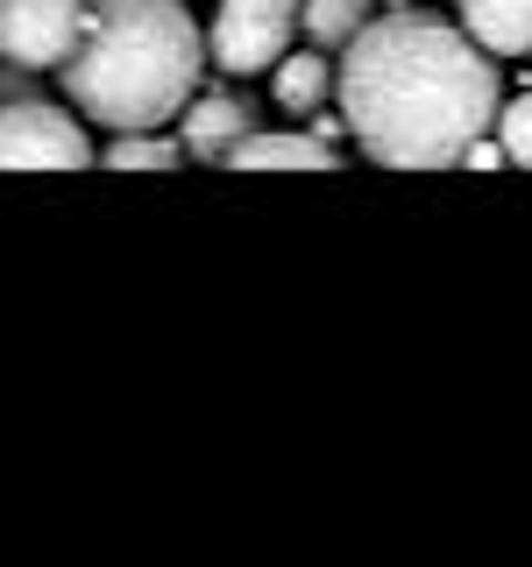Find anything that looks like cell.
Here are the masks:
<instances>
[{"label":"cell","mask_w":532,"mask_h":567,"mask_svg":"<svg viewBox=\"0 0 532 567\" xmlns=\"http://www.w3.org/2000/svg\"><path fill=\"white\" fill-rule=\"evenodd\" d=\"M383 8H412V0H383Z\"/></svg>","instance_id":"cell-16"},{"label":"cell","mask_w":532,"mask_h":567,"mask_svg":"<svg viewBox=\"0 0 532 567\" xmlns=\"http://www.w3.org/2000/svg\"><path fill=\"white\" fill-rule=\"evenodd\" d=\"M383 0H298V29H306V43L319 50H348L355 35L377 22Z\"/></svg>","instance_id":"cell-10"},{"label":"cell","mask_w":532,"mask_h":567,"mask_svg":"<svg viewBox=\"0 0 532 567\" xmlns=\"http://www.w3.org/2000/svg\"><path fill=\"white\" fill-rule=\"evenodd\" d=\"M334 79H341V64H334V50H319V43H306L298 58L284 50V58L270 64V93H277L284 114H313V106H327Z\"/></svg>","instance_id":"cell-9"},{"label":"cell","mask_w":532,"mask_h":567,"mask_svg":"<svg viewBox=\"0 0 532 567\" xmlns=\"http://www.w3.org/2000/svg\"><path fill=\"white\" fill-rule=\"evenodd\" d=\"M341 128H348V114H319V106H313V135H319V142H334Z\"/></svg>","instance_id":"cell-15"},{"label":"cell","mask_w":532,"mask_h":567,"mask_svg":"<svg viewBox=\"0 0 532 567\" xmlns=\"http://www.w3.org/2000/svg\"><path fill=\"white\" fill-rule=\"evenodd\" d=\"M85 29V0H0V58L35 64V71H64V58L79 50Z\"/></svg>","instance_id":"cell-5"},{"label":"cell","mask_w":532,"mask_h":567,"mask_svg":"<svg viewBox=\"0 0 532 567\" xmlns=\"http://www.w3.org/2000/svg\"><path fill=\"white\" fill-rule=\"evenodd\" d=\"M497 142H504L511 164H525V171H532V93H519V100L497 106Z\"/></svg>","instance_id":"cell-12"},{"label":"cell","mask_w":532,"mask_h":567,"mask_svg":"<svg viewBox=\"0 0 532 567\" xmlns=\"http://www.w3.org/2000/svg\"><path fill=\"white\" fill-rule=\"evenodd\" d=\"M461 164H469V171H497V164H511V156H504V142L475 135V142H469V156H461Z\"/></svg>","instance_id":"cell-14"},{"label":"cell","mask_w":532,"mask_h":567,"mask_svg":"<svg viewBox=\"0 0 532 567\" xmlns=\"http://www.w3.org/2000/svg\"><path fill=\"white\" fill-rule=\"evenodd\" d=\"M341 150L319 142L313 128H248L227 150V171H334Z\"/></svg>","instance_id":"cell-6"},{"label":"cell","mask_w":532,"mask_h":567,"mask_svg":"<svg viewBox=\"0 0 532 567\" xmlns=\"http://www.w3.org/2000/svg\"><path fill=\"white\" fill-rule=\"evenodd\" d=\"M454 22L490 58H532V0H454Z\"/></svg>","instance_id":"cell-8"},{"label":"cell","mask_w":532,"mask_h":567,"mask_svg":"<svg viewBox=\"0 0 532 567\" xmlns=\"http://www.w3.org/2000/svg\"><path fill=\"white\" fill-rule=\"evenodd\" d=\"M93 135H85L79 106L58 100H0V171H85L93 164Z\"/></svg>","instance_id":"cell-3"},{"label":"cell","mask_w":532,"mask_h":567,"mask_svg":"<svg viewBox=\"0 0 532 567\" xmlns=\"http://www.w3.org/2000/svg\"><path fill=\"white\" fill-rule=\"evenodd\" d=\"M206 64V29L185 0H85L79 50L64 58V93L106 135L164 128L200 93Z\"/></svg>","instance_id":"cell-2"},{"label":"cell","mask_w":532,"mask_h":567,"mask_svg":"<svg viewBox=\"0 0 532 567\" xmlns=\"http://www.w3.org/2000/svg\"><path fill=\"white\" fill-rule=\"evenodd\" d=\"M334 100H341L362 156L390 171H440L461 164L469 142L497 128L504 79L461 22L390 8L341 50Z\"/></svg>","instance_id":"cell-1"},{"label":"cell","mask_w":532,"mask_h":567,"mask_svg":"<svg viewBox=\"0 0 532 567\" xmlns=\"http://www.w3.org/2000/svg\"><path fill=\"white\" fill-rule=\"evenodd\" d=\"M100 164L106 171H177V164H185V142H171V135H156V128H121L100 150Z\"/></svg>","instance_id":"cell-11"},{"label":"cell","mask_w":532,"mask_h":567,"mask_svg":"<svg viewBox=\"0 0 532 567\" xmlns=\"http://www.w3.org/2000/svg\"><path fill=\"white\" fill-rule=\"evenodd\" d=\"M256 128V106L242 93H192L185 100V156H200V164H227V150Z\"/></svg>","instance_id":"cell-7"},{"label":"cell","mask_w":532,"mask_h":567,"mask_svg":"<svg viewBox=\"0 0 532 567\" xmlns=\"http://www.w3.org/2000/svg\"><path fill=\"white\" fill-rule=\"evenodd\" d=\"M29 93H35V64L0 58V100H29Z\"/></svg>","instance_id":"cell-13"},{"label":"cell","mask_w":532,"mask_h":567,"mask_svg":"<svg viewBox=\"0 0 532 567\" xmlns=\"http://www.w3.org/2000/svg\"><path fill=\"white\" fill-rule=\"evenodd\" d=\"M291 29H298V0H221V14L206 29V58L227 79H256L291 50Z\"/></svg>","instance_id":"cell-4"}]
</instances>
